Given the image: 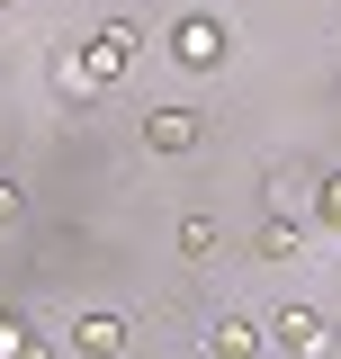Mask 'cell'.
<instances>
[{"mask_svg": "<svg viewBox=\"0 0 341 359\" xmlns=\"http://www.w3.org/2000/svg\"><path fill=\"white\" fill-rule=\"evenodd\" d=\"M269 341H279L288 359H333V323H323L314 306H279L269 314Z\"/></svg>", "mask_w": 341, "mask_h": 359, "instance_id": "cell-1", "label": "cell"}, {"mask_svg": "<svg viewBox=\"0 0 341 359\" xmlns=\"http://www.w3.org/2000/svg\"><path fill=\"white\" fill-rule=\"evenodd\" d=\"M170 54H180L189 72H215V63H225V18H207V9H189V18L170 27Z\"/></svg>", "mask_w": 341, "mask_h": 359, "instance_id": "cell-2", "label": "cell"}, {"mask_svg": "<svg viewBox=\"0 0 341 359\" xmlns=\"http://www.w3.org/2000/svg\"><path fill=\"white\" fill-rule=\"evenodd\" d=\"M207 144V117L198 108H153L144 117V153H198Z\"/></svg>", "mask_w": 341, "mask_h": 359, "instance_id": "cell-3", "label": "cell"}, {"mask_svg": "<svg viewBox=\"0 0 341 359\" xmlns=\"http://www.w3.org/2000/svg\"><path fill=\"white\" fill-rule=\"evenodd\" d=\"M72 351H81V359H117V351H126V314L90 306L81 323H72Z\"/></svg>", "mask_w": 341, "mask_h": 359, "instance_id": "cell-4", "label": "cell"}, {"mask_svg": "<svg viewBox=\"0 0 341 359\" xmlns=\"http://www.w3.org/2000/svg\"><path fill=\"white\" fill-rule=\"evenodd\" d=\"M135 45H144V27H126V18H108V27H99V54H90V63H99V81H117V72H126Z\"/></svg>", "mask_w": 341, "mask_h": 359, "instance_id": "cell-5", "label": "cell"}, {"mask_svg": "<svg viewBox=\"0 0 341 359\" xmlns=\"http://www.w3.org/2000/svg\"><path fill=\"white\" fill-rule=\"evenodd\" d=\"M207 359H260V332L243 323V314H215L207 323Z\"/></svg>", "mask_w": 341, "mask_h": 359, "instance_id": "cell-6", "label": "cell"}, {"mask_svg": "<svg viewBox=\"0 0 341 359\" xmlns=\"http://www.w3.org/2000/svg\"><path fill=\"white\" fill-rule=\"evenodd\" d=\"M170 243H180L189 261H215V243H225V233H215V216H180V233H170Z\"/></svg>", "mask_w": 341, "mask_h": 359, "instance_id": "cell-7", "label": "cell"}, {"mask_svg": "<svg viewBox=\"0 0 341 359\" xmlns=\"http://www.w3.org/2000/svg\"><path fill=\"white\" fill-rule=\"evenodd\" d=\"M54 81L72 90V99H90V90H108V81H99V63H90V54H54Z\"/></svg>", "mask_w": 341, "mask_h": 359, "instance_id": "cell-8", "label": "cell"}, {"mask_svg": "<svg viewBox=\"0 0 341 359\" xmlns=\"http://www.w3.org/2000/svg\"><path fill=\"white\" fill-rule=\"evenodd\" d=\"M0 359H45V341L27 332V314H0Z\"/></svg>", "mask_w": 341, "mask_h": 359, "instance_id": "cell-9", "label": "cell"}, {"mask_svg": "<svg viewBox=\"0 0 341 359\" xmlns=\"http://www.w3.org/2000/svg\"><path fill=\"white\" fill-rule=\"evenodd\" d=\"M260 261H297V224H288V216L260 224Z\"/></svg>", "mask_w": 341, "mask_h": 359, "instance_id": "cell-10", "label": "cell"}, {"mask_svg": "<svg viewBox=\"0 0 341 359\" xmlns=\"http://www.w3.org/2000/svg\"><path fill=\"white\" fill-rule=\"evenodd\" d=\"M27 216V189H18V180H0V224H18Z\"/></svg>", "mask_w": 341, "mask_h": 359, "instance_id": "cell-11", "label": "cell"}, {"mask_svg": "<svg viewBox=\"0 0 341 359\" xmlns=\"http://www.w3.org/2000/svg\"><path fill=\"white\" fill-rule=\"evenodd\" d=\"M323 216L341 224V171H323Z\"/></svg>", "mask_w": 341, "mask_h": 359, "instance_id": "cell-12", "label": "cell"}, {"mask_svg": "<svg viewBox=\"0 0 341 359\" xmlns=\"http://www.w3.org/2000/svg\"><path fill=\"white\" fill-rule=\"evenodd\" d=\"M0 9H9V0H0Z\"/></svg>", "mask_w": 341, "mask_h": 359, "instance_id": "cell-13", "label": "cell"}]
</instances>
